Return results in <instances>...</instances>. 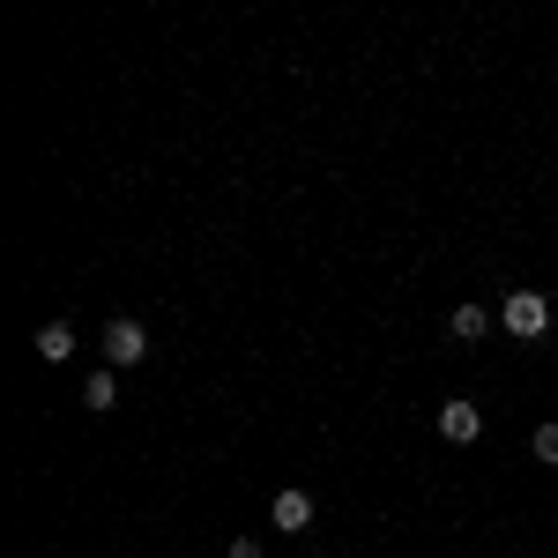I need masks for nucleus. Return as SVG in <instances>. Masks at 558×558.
<instances>
[{
	"instance_id": "3",
	"label": "nucleus",
	"mask_w": 558,
	"mask_h": 558,
	"mask_svg": "<svg viewBox=\"0 0 558 558\" xmlns=\"http://www.w3.org/2000/svg\"><path fill=\"white\" fill-rule=\"evenodd\" d=\"M268 521H276L283 536L313 529V492H299V484H291V492H276V499H268Z\"/></svg>"
},
{
	"instance_id": "1",
	"label": "nucleus",
	"mask_w": 558,
	"mask_h": 558,
	"mask_svg": "<svg viewBox=\"0 0 558 558\" xmlns=\"http://www.w3.org/2000/svg\"><path fill=\"white\" fill-rule=\"evenodd\" d=\"M499 328L521 336V343H536V336L551 328V299H544V291H507V299H499Z\"/></svg>"
},
{
	"instance_id": "4",
	"label": "nucleus",
	"mask_w": 558,
	"mask_h": 558,
	"mask_svg": "<svg viewBox=\"0 0 558 558\" xmlns=\"http://www.w3.org/2000/svg\"><path fill=\"white\" fill-rule=\"evenodd\" d=\"M476 432H484V410H476V402H447V410H439V439H454V447H470Z\"/></svg>"
},
{
	"instance_id": "2",
	"label": "nucleus",
	"mask_w": 558,
	"mask_h": 558,
	"mask_svg": "<svg viewBox=\"0 0 558 558\" xmlns=\"http://www.w3.org/2000/svg\"><path fill=\"white\" fill-rule=\"evenodd\" d=\"M149 357V328L142 320H112L105 328V365H142Z\"/></svg>"
},
{
	"instance_id": "7",
	"label": "nucleus",
	"mask_w": 558,
	"mask_h": 558,
	"mask_svg": "<svg viewBox=\"0 0 558 558\" xmlns=\"http://www.w3.org/2000/svg\"><path fill=\"white\" fill-rule=\"evenodd\" d=\"M83 402H89V410H112V402H120V380H112V373H89Z\"/></svg>"
},
{
	"instance_id": "5",
	"label": "nucleus",
	"mask_w": 558,
	"mask_h": 558,
	"mask_svg": "<svg viewBox=\"0 0 558 558\" xmlns=\"http://www.w3.org/2000/svg\"><path fill=\"white\" fill-rule=\"evenodd\" d=\"M447 336H454V343H484V336H492V313H484V305H454V313H447Z\"/></svg>"
},
{
	"instance_id": "8",
	"label": "nucleus",
	"mask_w": 558,
	"mask_h": 558,
	"mask_svg": "<svg viewBox=\"0 0 558 558\" xmlns=\"http://www.w3.org/2000/svg\"><path fill=\"white\" fill-rule=\"evenodd\" d=\"M536 462H551V470H558V425H536Z\"/></svg>"
},
{
	"instance_id": "9",
	"label": "nucleus",
	"mask_w": 558,
	"mask_h": 558,
	"mask_svg": "<svg viewBox=\"0 0 558 558\" xmlns=\"http://www.w3.org/2000/svg\"><path fill=\"white\" fill-rule=\"evenodd\" d=\"M231 558H260V544H254V536H239V544H231Z\"/></svg>"
},
{
	"instance_id": "6",
	"label": "nucleus",
	"mask_w": 558,
	"mask_h": 558,
	"mask_svg": "<svg viewBox=\"0 0 558 558\" xmlns=\"http://www.w3.org/2000/svg\"><path fill=\"white\" fill-rule=\"evenodd\" d=\"M38 357H45V365L75 357V328H68V320H45V328H38Z\"/></svg>"
}]
</instances>
